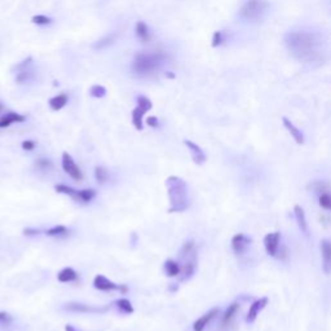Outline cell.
<instances>
[{
  "mask_svg": "<svg viewBox=\"0 0 331 331\" xmlns=\"http://www.w3.org/2000/svg\"><path fill=\"white\" fill-rule=\"evenodd\" d=\"M251 238H248L247 236L242 234V233H238L233 237L232 240V248L234 251L237 255H240V254H244V251L247 250V247L250 244Z\"/></svg>",
  "mask_w": 331,
  "mask_h": 331,
  "instance_id": "cell-14",
  "label": "cell"
},
{
  "mask_svg": "<svg viewBox=\"0 0 331 331\" xmlns=\"http://www.w3.org/2000/svg\"><path fill=\"white\" fill-rule=\"evenodd\" d=\"M65 331H80V330H76V328H75L74 326H72V325H66L65 326Z\"/></svg>",
  "mask_w": 331,
  "mask_h": 331,
  "instance_id": "cell-41",
  "label": "cell"
},
{
  "mask_svg": "<svg viewBox=\"0 0 331 331\" xmlns=\"http://www.w3.org/2000/svg\"><path fill=\"white\" fill-rule=\"evenodd\" d=\"M57 280L61 284H69V282H74L78 280V273L75 272L72 268H64L62 270H60L57 274Z\"/></svg>",
  "mask_w": 331,
  "mask_h": 331,
  "instance_id": "cell-20",
  "label": "cell"
},
{
  "mask_svg": "<svg viewBox=\"0 0 331 331\" xmlns=\"http://www.w3.org/2000/svg\"><path fill=\"white\" fill-rule=\"evenodd\" d=\"M219 312H220L219 308H212V310H208L206 314H203L202 317H200V318H198L197 321L193 324V331H203V330H204V328H206V326L208 325L210 322L212 321L216 316L219 314Z\"/></svg>",
  "mask_w": 331,
  "mask_h": 331,
  "instance_id": "cell-13",
  "label": "cell"
},
{
  "mask_svg": "<svg viewBox=\"0 0 331 331\" xmlns=\"http://www.w3.org/2000/svg\"><path fill=\"white\" fill-rule=\"evenodd\" d=\"M134 32H136V35L140 39L142 43H146L149 40L150 38V32H149V28L145 22H138L136 24V28H134Z\"/></svg>",
  "mask_w": 331,
  "mask_h": 331,
  "instance_id": "cell-25",
  "label": "cell"
},
{
  "mask_svg": "<svg viewBox=\"0 0 331 331\" xmlns=\"http://www.w3.org/2000/svg\"><path fill=\"white\" fill-rule=\"evenodd\" d=\"M185 259V264L182 266V277H180V281H188L189 278H192L196 273V269H197V254L194 251L193 254L188 255Z\"/></svg>",
  "mask_w": 331,
  "mask_h": 331,
  "instance_id": "cell-8",
  "label": "cell"
},
{
  "mask_svg": "<svg viewBox=\"0 0 331 331\" xmlns=\"http://www.w3.org/2000/svg\"><path fill=\"white\" fill-rule=\"evenodd\" d=\"M26 120V116L14 112H8L0 116V128H6L13 123H22Z\"/></svg>",
  "mask_w": 331,
  "mask_h": 331,
  "instance_id": "cell-15",
  "label": "cell"
},
{
  "mask_svg": "<svg viewBox=\"0 0 331 331\" xmlns=\"http://www.w3.org/2000/svg\"><path fill=\"white\" fill-rule=\"evenodd\" d=\"M120 294H127L128 292V288H127V284H120V291H119Z\"/></svg>",
  "mask_w": 331,
  "mask_h": 331,
  "instance_id": "cell-40",
  "label": "cell"
},
{
  "mask_svg": "<svg viewBox=\"0 0 331 331\" xmlns=\"http://www.w3.org/2000/svg\"><path fill=\"white\" fill-rule=\"evenodd\" d=\"M90 94H91L92 97H96V98H101V97L106 94V88L100 84H94L92 86L91 90H90Z\"/></svg>",
  "mask_w": 331,
  "mask_h": 331,
  "instance_id": "cell-30",
  "label": "cell"
},
{
  "mask_svg": "<svg viewBox=\"0 0 331 331\" xmlns=\"http://www.w3.org/2000/svg\"><path fill=\"white\" fill-rule=\"evenodd\" d=\"M166 188L170 200L168 212H184L190 206L189 186L186 182L178 176H168L166 178Z\"/></svg>",
  "mask_w": 331,
  "mask_h": 331,
  "instance_id": "cell-2",
  "label": "cell"
},
{
  "mask_svg": "<svg viewBox=\"0 0 331 331\" xmlns=\"http://www.w3.org/2000/svg\"><path fill=\"white\" fill-rule=\"evenodd\" d=\"M163 54L160 52L154 54H140L136 56L132 64V70L138 75H149L162 64Z\"/></svg>",
  "mask_w": 331,
  "mask_h": 331,
  "instance_id": "cell-3",
  "label": "cell"
},
{
  "mask_svg": "<svg viewBox=\"0 0 331 331\" xmlns=\"http://www.w3.org/2000/svg\"><path fill=\"white\" fill-rule=\"evenodd\" d=\"M40 233H42L40 229H36V228L24 229V234H25L26 237H36V236H39Z\"/></svg>",
  "mask_w": 331,
  "mask_h": 331,
  "instance_id": "cell-36",
  "label": "cell"
},
{
  "mask_svg": "<svg viewBox=\"0 0 331 331\" xmlns=\"http://www.w3.org/2000/svg\"><path fill=\"white\" fill-rule=\"evenodd\" d=\"M44 233H46L48 237H56V238L66 237V236L69 234V229L66 228V226H64V225H54L52 228L47 229Z\"/></svg>",
  "mask_w": 331,
  "mask_h": 331,
  "instance_id": "cell-26",
  "label": "cell"
},
{
  "mask_svg": "<svg viewBox=\"0 0 331 331\" xmlns=\"http://www.w3.org/2000/svg\"><path fill=\"white\" fill-rule=\"evenodd\" d=\"M138 106L140 108V109L142 110L144 112H148L150 109H152L153 105H152V101H150L148 97L138 96Z\"/></svg>",
  "mask_w": 331,
  "mask_h": 331,
  "instance_id": "cell-31",
  "label": "cell"
},
{
  "mask_svg": "<svg viewBox=\"0 0 331 331\" xmlns=\"http://www.w3.org/2000/svg\"><path fill=\"white\" fill-rule=\"evenodd\" d=\"M10 322H12V317H10V314H8L6 312H0V324H3V325H10Z\"/></svg>",
  "mask_w": 331,
  "mask_h": 331,
  "instance_id": "cell-38",
  "label": "cell"
},
{
  "mask_svg": "<svg viewBox=\"0 0 331 331\" xmlns=\"http://www.w3.org/2000/svg\"><path fill=\"white\" fill-rule=\"evenodd\" d=\"M94 288L100 291H120V284H114L102 274H97L94 277Z\"/></svg>",
  "mask_w": 331,
  "mask_h": 331,
  "instance_id": "cell-10",
  "label": "cell"
},
{
  "mask_svg": "<svg viewBox=\"0 0 331 331\" xmlns=\"http://www.w3.org/2000/svg\"><path fill=\"white\" fill-rule=\"evenodd\" d=\"M224 42V34H222V32H214V36H212V47L216 48L219 47L220 44Z\"/></svg>",
  "mask_w": 331,
  "mask_h": 331,
  "instance_id": "cell-35",
  "label": "cell"
},
{
  "mask_svg": "<svg viewBox=\"0 0 331 331\" xmlns=\"http://www.w3.org/2000/svg\"><path fill=\"white\" fill-rule=\"evenodd\" d=\"M280 246H281V234L278 232L269 233L264 237V247L269 256L280 258Z\"/></svg>",
  "mask_w": 331,
  "mask_h": 331,
  "instance_id": "cell-6",
  "label": "cell"
},
{
  "mask_svg": "<svg viewBox=\"0 0 331 331\" xmlns=\"http://www.w3.org/2000/svg\"><path fill=\"white\" fill-rule=\"evenodd\" d=\"M294 214H295V219H296L298 222V225H299V229L306 236L308 234V232H310V228H308V222H306V212H304L303 207L296 204V206L294 207Z\"/></svg>",
  "mask_w": 331,
  "mask_h": 331,
  "instance_id": "cell-18",
  "label": "cell"
},
{
  "mask_svg": "<svg viewBox=\"0 0 331 331\" xmlns=\"http://www.w3.org/2000/svg\"><path fill=\"white\" fill-rule=\"evenodd\" d=\"M110 306H88V304L76 303V302H72V303L65 304L64 310H69V312L74 313H105Z\"/></svg>",
  "mask_w": 331,
  "mask_h": 331,
  "instance_id": "cell-7",
  "label": "cell"
},
{
  "mask_svg": "<svg viewBox=\"0 0 331 331\" xmlns=\"http://www.w3.org/2000/svg\"><path fill=\"white\" fill-rule=\"evenodd\" d=\"M34 168L38 170L39 172H50L54 168V162L50 160V158H46V156H40L38 158L34 163Z\"/></svg>",
  "mask_w": 331,
  "mask_h": 331,
  "instance_id": "cell-22",
  "label": "cell"
},
{
  "mask_svg": "<svg viewBox=\"0 0 331 331\" xmlns=\"http://www.w3.org/2000/svg\"><path fill=\"white\" fill-rule=\"evenodd\" d=\"M96 196L97 192L94 189H82V190H76V193L72 200L79 203H90L92 200L96 198Z\"/></svg>",
  "mask_w": 331,
  "mask_h": 331,
  "instance_id": "cell-17",
  "label": "cell"
},
{
  "mask_svg": "<svg viewBox=\"0 0 331 331\" xmlns=\"http://www.w3.org/2000/svg\"><path fill=\"white\" fill-rule=\"evenodd\" d=\"M282 123H284V128H286L288 132H290V134H291V136H292V138H294V140H295V142H296V144H299V145H303L304 144V134H303V132L300 131V130L298 128V127H295L294 123L291 122L290 119L286 118V116H284V118H282Z\"/></svg>",
  "mask_w": 331,
  "mask_h": 331,
  "instance_id": "cell-16",
  "label": "cell"
},
{
  "mask_svg": "<svg viewBox=\"0 0 331 331\" xmlns=\"http://www.w3.org/2000/svg\"><path fill=\"white\" fill-rule=\"evenodd\" d=\"M146 123H148V126L153 127V128H156V127L160 126V120H158L156 116H150V118H148Z\"/></svg>",
  "mask_w": 331,
  "mask_h": 331,
  "instance_id": "cell-39",
  "label": "cell"
},
{
  "mask_svg": "<svg viewBox=\"0 0 331 331\" xmlns=\"http://www.w3.org/2000/svg\"><path fill=\"white\" fill-rule=\"evenodd\" d=\"M112 304H114L116 310H118L120 313H123V314H132L134 310L131 302H130L128 299H126V298L116 300V302H114Z\"/></svg>",
  "mask_w": 331,
  "mask_h": 331,
  "instance_id": "cell-23",
  "label": "cell"
},
{
  "mask_svg": "<svg viewBox=\"0 0 331 331\" xmlns=\"http://www.w3.org/2000/svg\"><path fill=\"white\" fill-rule=\"evenodd\" d=\"M268 298H260V299L255 300L252 304L250 306V308H248V312H247V316H246V322L247 324H254L255 322V320L258 318V316H259V313L262 312L264 308L266 306V304H268Z\"/></svg>",
  "mask_w": 331,
  "mask_h": 331,
  "instance_id": "cell-9",
  "label": "cell"
},
{
  "mask_svg": "<svg viewBox=\"0 0 331 331\" xmlns=\"http://www.w3.org/2000/svg\"><path fill=\"white\" fill-rule=\"evenodd\" d=\"M62 168L65 174H68L75 182L83 180V172L79 168V166L75 163V160H72V156L66 152L62 154Z\"/></svg>",
  "mask_w": 331,
  "mask_h": 331,
  "instance_id": "cell-5",
  "label": "cell"
},
{
  "mask_svg": "<svg viewBox=\"0 0 331 331\" xmlns=\"http://www.w3.org/2000/svg\"><path fill=\"white\" fill-rule=\"evenodd\" d=\"M145 112L140 109L138 106H136L132 112V123H134V128L138 130V131H141L142 130V116H144Z\"/></svg>",
  "mask_w": 331,
  "mask_h": 331,
  "instance_id": "cell-27",
  "label": "cell"
},
{
  "mask_svg": "<svg viewBox=\"0 0 331 331\" xmlns=\"http://www.w3.org/2000/svg\"><path fill=\"white\" fill-rule=\"evenodd\" d=\"M268 3L266 0H247L240 8V16L247 21H258L266 12Z\"/></svg>",
  "mask_w": 331,
  "mask_h": 331,
  "instance_id": "cell-4",
  "label": "cell"
},
{
  "mask_svg": "<svg viewBox=\"0 0 331 331\" xmlns=\"http://www.w3.org/2000/svg\"><path fill=\"white\" fill-rule=\"evenodd\" d=\"M194 248H196V244H194V240H186L184 244H182V250H180V255H182V258H186L188 255H190V254H193Z\"/></svg>",
  "mask_w": 331,
  "mask_h": 331,
  "instance_id": "cell-29",
  "label": "cell"
},
{
  "mask_svg": "<svg viewBox=\"0 0 331 331\" xmlns=\"http://www.w3.org/2000/svg\"><path fill=\"white\" fill-rule=\"evenodd\" d=\"M112 40H114V35H108V36L102 38V39L97 42L94 46V48H96V50H104V48H106L108 46H110V44L112 43Z\"/></svg>",
  "mask_w": 331,
  "mask_h": 331,
  "instance_id": "cell-32",
  "label": "cell"
},
{
  "mask_svg": "<svg viewBox=\"0 0 331 331\" xmlns=\"http://www.w3.org/2000/svg\"><path fill=\"white\" fill-rule=\"evenodd\" d=\"M2 112H3V104L0 102V114H2Z\"/></svg>",
  "mask_w": 331,
  "mask_h": 331,
  "instance_id": "cell-42",
  "label": "cell"
},
{
  "mask_svg": "<svg viewBox=\"0 0 331 331\" xmlns=\"http://www.w3.org/2000/svg\"><path fill=\"white\" fill-rule=\"evenodd\" d=\"M321 254L324 272H325V274H331V240H321Z\"/></svg>",
  "mask_w": 331,
  "mask_h": 331,
  "instance_id": "cell-11",
  "label": "cell"
},
{
  "mask_svg": "<svg viewBox=\"0 0 331 331\" xmlns=\"http://www.w3.org/2000/svg\"><path fill=\"white\" fill-rule=\"evenodd\" d=\"M36 146V142L32 140H25L22 142V149L26 150V152H32V150L35 149Z\"/></svg>",
  "mask_w": 331,
  "mask_h": 331,
  "instance_id": "cell-37",
  "label": "cell"
},
{
  "mask_svg": "<svg viewBox=\"0 0 331 331\" xmlns=\"http://www.w3.org/2000/svg\"><path fill=\"white\" fill-rule=\"evenodd\" d=\"M182 266L172 259L166 260L164 266H163V270H164L166 276H168V277H178V274H182Z\"/></svg>",
  "mask_w": 331,
  "mask_h": 331,
  "instance_id": "cell-19",
  "label": "cell"
},
{
  "mask_svg": "<svg viewBox=\"0 0 331 331\" xmlns=\"http://www.w3.org/2000/svg\"><path fill=\"white\" fill-rule=\"evenodd\" d=\"M32 21L34 22V24H36V25L44 26V25H50V22H52V20L47 16H43V14H38V16L32 17Z\"/></svg>",
  "mask_w": 331,
  "mask_h": 331,
  "instance_id": "cell-34",
  "label": "cell"
},
{
  "mask_svg": "<svg viewBox=\"0 0 331 331\" xmlns=\"http://www.w3.org/2000/svg\"><path fill=\"white\" fill-rule=\"evenodd\" d=\"M184 144L186 145L188 149L190 150L192 158H193L196 164H203V163L206 162L207 156L206 154H204V152L202 150V148L198 146L196 142H193V141L190 140H184Z\"/></svg>",
  "mask_w": 331,
  "mask_h": 331,
  "instance_id": "cell-12",
  "label": "cell"
},
{
  "mask_svg": "<svg viewBox=\"0 0 331 331\" xmlns=\"http://www.w3.org/2000/svg\"><path fill=\"white\" fill-rule=\"evenodd\" d=\"M68 101H69L68 96L62 94H57V96L52 97L48 104H50V109L54 110V112H58V110H61L62 108L66 106Z\"/></svg>",
  "mask_w": 331,
  "mask_h": 331,
  "instance_id": "cell-24",
  "label": "cell"
},
{
  "mask_svg": "<svg viewBox=\"0 0 331 331\" xmlns=\"http://www.w3.org/2000/svg\"><path fill=\"white\" fill-rule=\"evenodd\" d=\"M238 310H240V304L238 303H232L230 306H228V310H225V313L222 314V328H226V326L230 324V321L234 318V316L236 313L238 312Z\"/></svg>",
  "mask_w": 331,
  "mask_h": 331,
  "instance_id": "cell-21",
  "label": "cell"
},
{
  "mask_svg": "<svg viewBox=\"0 0 331 331\" xmlns=\"http://www.w3.org/2000/svg\"><path fill=\"white\" fill-rule=\"evenodd\" d=\"M320 206L324 207L326 210L331 211V194L330 193H322L320 196Z\"/></svg>",
  "mask_w": 331,
  "mask_h": 331,
  "instance_id": "cell-33",
  "label": "cell"
},
{
  "mask_svg": "<svg viewBox=\"0 0 331 331\" xmlns=\"http://www.w3.org/2000/svg\"><path fill=\"white\" fill-rule=\"evenodd\" d=\"M94 178L98 184H105V182L109 180V172L105 167H101V166H97L94 168Z\"/></svg>",
  "mask_w": 331,
  "mask_h": 331,
  "instance_id": "cell-28",
  "label": "cell"
},
{
  "mask_svg": "<svg viewBox=\"0 0 331 331\" xmlns=\"http://www.w3.org/2000/svg\"><path fill=\"white\" fill-rule=\"evenodd\" d=\"M284 43L292 56L302 61H312L318 56L320 36L314 32H291L284 36Z\"/></svg>",
  "mask_w": 331,
  "mask_h": 331,
  "instance_id": "cell-1",
  "label": "cell"
}]
</instances>
